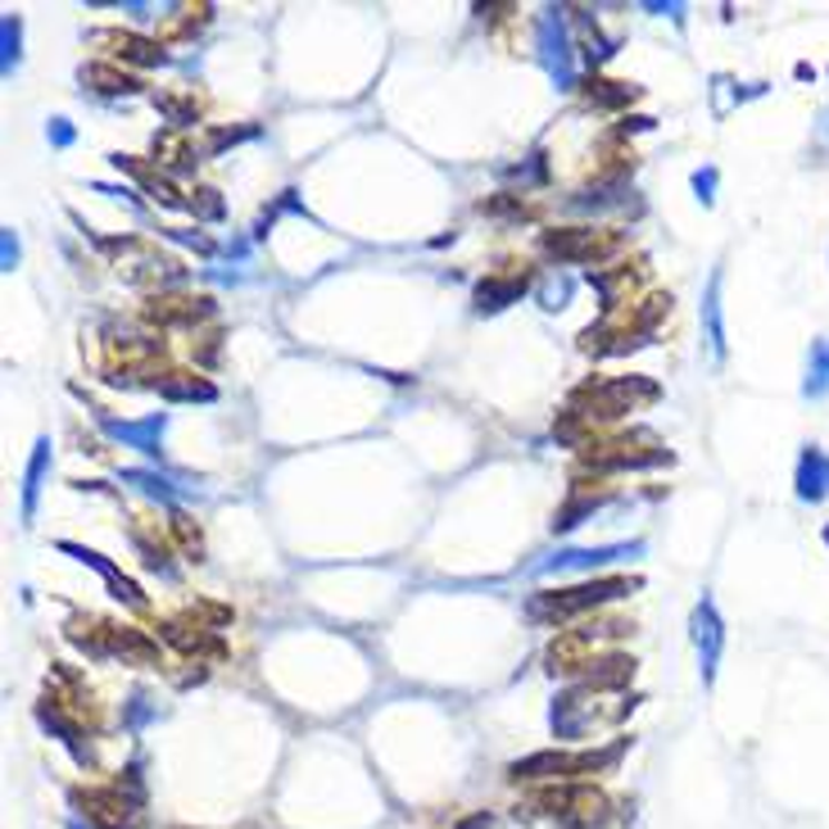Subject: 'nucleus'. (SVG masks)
I'll list each match as a JSON object with an SVG mask.
<instances>
[{
    "label": "nucleus",
    "instance_id": "f257e3e1",
    "mask_svg": "<svg viewBox=\"0 0 829 829\" xmlns=\"http://www.w3.org/2000/svg\"><path fill=\"white\" fill-rule=\"evenodd\" d=\"M657 399V386L644 377H616V381H589L576 390V412L572 418H621L635 403Z\"/></svg>",
    "mask_w": 829,
    "mask_h": 829
},
{
    "label": "nucleus",
    "instance_id": "f03ea898",
    "mask_svg": "<svg viewBox=\"0 0 829 829\" xmlns=\"http://www.w3.org/2000/svg\"><path fill=\"white\" fill-rule=\"evenodd\" d=\"M635 581H589V585H576V589H553V594H535L526 603V612L535 621H567V616H581L589 607H603L621 594H631Z\"/></svg>",
    "mask_w": 829,
    "mask_h": 829
},
{
    "label": "nucleus",
    "instance_id": "7ed1b4c3",
    "mask_svg": "<svg viewBox=\"0 0 829 829\" xmlns=\"http://www.w3.org/2000/svg\"><path fill=\"white\" fill-rule=\"evenodd\" d=\"M616 762V748L607 752H558V748H548V752H530L521 757V762L508 767L513 780H558V776H594L603 767Z\"/></svg>",
    "mask_w": 829,
    "mask_h": 829
},
{
    "label": "nucleus",
    "instance_id": "20e7f679",
    "mask_svg": "<svg viewBox=\"0 0 829 829\" xmlns=\"http://www.w3.org/2000/svg\"><path fill=\"white\" fill-rule=\"evenodd\" d=\"M530 807H539L544 816H553V820H563V825H594V820H603V811H607V798L594 789V784H553V789H539L535 798H530Z\"/></svg>",
    "mask_w": 829,
    "mask_h": 829
},
{
    "label": "nucleus",
    "instance_id": "39448f33",
    "mask_svg": "<svg viewBox=\"0 0 829 829\" xmlns=\"http://www.w3.org/2000/svg\"><path fill=\"white\" fill-rule=\"evenodd\" d=\"M74 807L87 816L91 829H123L136 825V798L118 789H74Z\"/></svg>",
    "mask_w": 829,
    "mask_h": 829
},
{
    "label": "nucleus",
    "instance_id": "423d86ee",
    "mask_svg": "<svg viewBox=\"0 0 829 829\" xmlns=\"http://www.w3.org/2000/svg\"><path fill=\"white\" fill-rule=\"evenodd\" d=\"M621 245L616 232H594V227H567V232H544V250L563 263H589L603 259Z\"/></svg>",
    "mask_w": 829,
    "mask_h": 829
},
{
    "label": "nucleus",
    "instance_id": "0eeeda50",
    "mask_svg": "<svg viewBox=\"0 0 829 829\" xmlns=\"http://www.w3.org/2000/svg\"><path fill=\"white\" fill-rule=\"evenodd\" d=\"M689 631H694V648H699V671H703V684L716 680V666H721V648H725V626L716 616V603L703 598L689 616Z\"/></svg>",
    "mask_w": 829,
    "mask_h": 829
},
{
    "label": "nucleus",
    "instance_id": "6e6552de",
    "mask_svg": "<svg viewBox=\"0 0 829 829\" xmlns=\"http://www.w3.org/2000/svg\"><path fill=\"white\" fill-rule=\"evenodd\" d=\"M535 32H539V55H544V68H548V74L558 78L563 87H572V37H567L563 14H558V10H544V14H539V23H535Z\"/></svg>",
    "mask_w": 829,
    "mask_h": 829
},
{
    "label": "nucleus",
    "instance_id": "1a4fd4ad",
    "mask_svg": "<svg viewBox=\"0 0 829 829\" xmlns=\"http://www.w3.org/2000/svg\"><path fill=\"white\" fill-rule=\"evenodd\" d=\"M798 499L802 504H820L829 499V453L807 445L802 458H798Z\"/></svg>",
    "mask_w": 829,
    "mask_h": 829
},
{
    "label": "nucleus",
    "instance_id": "9d476101",
    "mask_svg": "<svg viewBox=\"0 0 829 829\" xmlns=\"http://www.w3.org/2000/svg\"><path fill=\"white\" fill-rule=\"evenodd\" d=\"M59 548H64V553H74V558H78V563L96 567V572H100V576L109 581L114 598H123V603H131V607H142V603H146V594H142V589H136V585H131V581H127V576H123L118 567H114V563H105V558H100V553H91V548H82V544H59Z\"/></svg>",
    "mask_w": 829,
    "mask_h": 829
},
{
    "label": "nucleus",
    "instance_id": "9b49d317",
    "mask_svg": "<svg viewBox=\"0 0 829 829\" xmlns=\"http://www.w3.org/2000/svg\"><path fill=\"white\" fill-rule=\"evenodd\" d=\"M105 431H109L114 440L131 445V449H142V453L159 458V436H164V412H155V418H146V422H114V418H105Z\"/></svg>",
    "mask_w": 829,
    "mask_h": 829
},
{
    "label": "nucleus",
    "instance_id": "f8f14e48",
    "mask_svg": "<svg viewBox=\"0 0 829 829\" xmlns=\"http://www.w3.org/2000/svg\"><path fill=\"white\" fill-rule=\"evenodd\" d=\"M521 291H526V276H486V282L476 286V309L480 313H495V309L521 300Z\"/></svg>",
    "mask_w": 829,
    "mask_h": 829
},
{
    "label": "nucleus",
    "instance_id": "ddd939ff",
    "mask_svg": "<svg viewBox=\"0 0 829 829\" xmlns=\"http://www.w3.org/2000/svg\"><path fill=\"white\" fill-rule=\"evenodd\" d=\"M46 467H50V440H37V449H32V458H28V471H23V526H32V517H37V499H41Z\"/></svg>",
    "mask_w": 829,
    "mask_h": 829
},
{
    "label": "nucleus",
    "instance_id": "4468645a",
    "mask_svg": "<svg viewBox=\"0 0 829 829\" xmlns=\"http://www.w3.org/2000/svg\"><path fill=\"white\" fill-rule=\"evenodd\" d=\"M621 553H635V544H612V548H572V553H558V558H548L539 572H572V567H603Z\"/></svg>",
    "mask_w": 829,
    "mask_h": 829
},
{
    "label": "nucleus",
    "instance_id": "2eb2a0df",
    "mask_svg": "<svg viewBox=\"0 0 829 829\" xmlns=\"http://www.w3.org/2000/svg\"><path fill=\"white\" fill-rule=\"evenodd\" d=\"M703 326H708V350H712V363H721V359H725V326H721V272H712L708 295H703Z\"/></svg>",
    "mask_w": 829,
    "mask_h": 829
},
{
    "label": "nucleus",
    "instance_id": "dca6fc26",
    "mask_svg": "<svg viewBox=\"0 0 829 829\" xmlns=\"http://www.w3.org/2000/svg\"><path fill=\"white\" fill-rule=\"evenodd\" d=\"M78 78H82L91 91H105V96H123V91H136V87H142L131 74H123L118 64H82Z\"/></svg>",
    "mask_w": 829,
    "mask_h": 829
},
{
    "label": "nucleus",
    "instance_id": "f3484780",
    "mask_svg": "<svg viewBox=\"0 0 829 829\" xmlns=\"http://www.w3.org/2000/svg\"><path fill=\"white\" fill-rule=\"evenodd\" d=\"M109 648L131 657V662H142V666H155L159 662V644L146 640L142 631H127V626H109Z\"/></svg>",
    "mask_w": 829,
    "mask_h": 829
},
{
    "label": "nucleus",
    "instance_id": "a211bd4d",
    "mask_svg": "<svg viewBox=\"0 0 829 829\" xmlns=\"http://www.w3.org/2000/svg\"><path fill=\"white\" fill-rule=\"evenodd\" d=\"M802 394H807V399H825V394H829V340H816V344H811Z\"/></svg>",
    "mask_w": 829,
    "mask_h": 829
},
{
    "label": "nucleus",
    "instance_id": "6ab92c4d",
    "mask_svg": "<svg viewBox=\"0 0 829 829\" xmlns=\"http://www.w3.org/2000/svg\"><path fill=\"white\" fill-rule=\"evenodd\" d=\"M635 96H640V87H631V82H607V78H589V82H585V100H589V105H603V109L631 105Z\"/></svg>",
    "mask_w": 829,
    "mask_h": 829
},
{
    "label": "nucleus",
    "instance_id": "aec40b11",
    "mask_svg": "<svg viewBox=\"0 0 829 829\" xmlns=\"http://www.w3.org/2000/svg\"><path fill=\"white\" fill-rule=\"evenodd\" d=\"M159 386V394L164 399H204V403H209L218 390L209 386V381H199V377H186V372H168L164 381H155Z\"/></svg>",
    "mask_w": 829,
    "mask_h": 829
},
{
    "label": "nucleus",
    "instance_id": "412c9836",
    "mask_svg": "<svg viewBox=\"0 0 829 829\" xmlns=\"http://www.w3.org/2000/svg\"><path fill=\"white\" fill-rule=\"evenodd\" d=\"M109 41L118 46V59H131V64H164V50L146 37H131V32H109Z\"/></svg>",
    "mask_w": 829,
    "mask_h": 829
},
{
    "label": "nucleus",
    "instance_id": "4be33fe9",
    "mask_svg": "<svg viewBox=\"0 0 829 829\" xmlns=\"http://www.w3.org/2000/svg\"><path fill=\"white\" fill-rule=\"evenodd\" d=\"M598 504H603L598 495L572 499V504H567V508H563L558 517H553V530H558V535H563V530H576V526H581V517H594V513H598Z\"/></svg>",
    "mask_w": 829,
    "mask_h": 829
},
{
    "label": "nucleus",
    "instance_id": "5701e85b",
    "mask_svg": "<svg viewBox=\"0 0 829 829\" xmlns=\"http://www.w3.org/2000/svg\"><path fill=\"white\" fill-rule=\"evenodd\" d=\"M186 209H191V214H199V218H223V199H218V191L199 186V191H191Z\"/></svg>",
    "mask_w": 829,
    "mask_h": 829
},
{
    "label": "nucleus",
    "instance_id": "b1692460",
    "mask_svg": "<svg viewBox=\"0 0 829 829\" xmlns=\"http://www.w3.org/2000/svg\"><path fill=\"white\" fill-rule=\"evenodd\" d=\"M155 105H159V109H164L173 123H182V127H186V123H195V114H199V105H195V100H177V96H159Z\"/></svg>",
    "mask_w": 829,
    "mask_h": 829
},
{
    "label": "nucleus",
    "instance_id": "393cba45",
    "mask_svg": "<svg viewBox=\"0 0 829 829\" xmlns=\"http://www.w3.org/2000/svg\"><path fill=\"white\" fill-rule=\"evenodd\" d=\"M123 480H131V486H142L146 495H155V499H164V504L173 499V490L164 486V480H159V476H150V471H127Z\"/></svg>",
    "mask_w": 829,
    "mask_h": 829
},
{
    "label": "nucleus",
    "instance_id": "a878e982",
    "mask_svg": "<svg viewBox=\"0 0 829 829\" xmlns=\"http://www.w3.org/2000/svg\"><path fill=\"white\" fill-rule=\"evenodd\" d=\"M0 37H6V68H14L19 64V19L0 23Z\"/></svg>",
    "mask_w": 829,
    "mask_h": 829
},
{
    "label": "nucleus",
    "instance_id": "bb28decb",
    "mask_svg": "<svg viewBox=\"0 0 829 829\" xmlns=\"http://www.w3.org/2000/svg\"><path fill=\"white\" fill-rule=\"evenodd\" d=\"M694 191H699L703 204H712V199H716V195H712V191H716V168H699V173H694Z\"/></svg>",
    "mask_w": 829,
    "mask_h": 829
},
{
    "label": "nucleus",
    "instance_id": "cd10ccee",
    "mask_svg": "<svg viewBox=\"0 0 829 829\" xmlns=\"http://www.w3.org/2000/svg\"><path fill=\"white\" fill-rule=\"evenodd\" d=\"M725 87H730V78H716V114L730 109V91H725ZM734 96L743 100V96H757V91H734Z\"/></svg>",
    "mask_w": 829,
    "mask_h": 829
},
{
    "label": "nucleus",
    "instance_id": "c85d7f7f",
    "mask_svg": "<svg viewBox=\"0 0 829 829\" xmlns=\"http://www.w3.org/2000/svg\"><path fill=\"white\" fill-rule=\"evenodd\" d=\"M50 142H55V146H68V142H74V127H68V118H55V123H50Z\"/></svg>",
    "mask_w": 829,
    "mask_h": 829
},
{
    "label": "nucleus",
    "instance_id": "c756f323",
    "mask_svg": "<svg viewBox=\"0 0 829 829\" xmlns=\"http://www.w3.org/2000/svg\"><path fill=\"white\" fill-rule=\"evenodd\" d=\"M14 263H19V241L14 232H6V272H14Z\"/></svg>",
    "mask_w": 829,
    "mask_h": 829
},
{
    "label": "nucleus",
    "instance_id": "7c9ffc66",
    "mask_svg": "<svg viewBox=\"0 0 829 829\" xmlns=\"http://www.w3.org/2000/svg\"><path fill=\"white\" fill-rule=\"evenodd\" d=\"M490 825H495V820H490V816H476V820H467V825H462V829H490Z\"/></svg>",
    "mask_w": 829,
    "mask_h": 829
},
{
    "label": "nucleus",
    "instance_id": "2f4dec72",
    "mask_svg": "<svg viewBox=\"0 0 829 829\" xmlns=\"http://www.w3.org/2000/svg\"><path fill=\"white\" fill-rule=\"evenodd\" d=\"M74 829H82V825H74Z\"/></svg>",
    "mask_w": 829,
    "mask_h": 829
}]
</instances>
